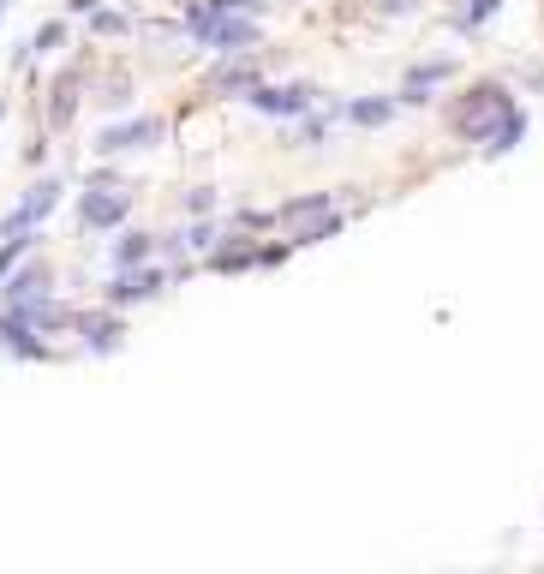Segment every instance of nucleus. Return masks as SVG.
<instances>
[{"label":"nucleus","instance_id":"nucleus-21","mask_svg":"<svg viewBox=\"0 0 544 574\" xmlns=\"http://www.w3.org/2000/svg\"><path fill=\"white\" fill-rule=\"evenodd\" d=\"M0 121H7V108H0Z\"/></svg>","mask_w":544,"mask_h":574},{"label":"nucleus","instance_id":"nucleus-5","mask_svg":"<svg viewBox=\"0 0 544 574\" xmlns=\"http://www.w3.org/2000/svg\"><path fill=\"white\" fill-rule=\"evenodd\" d=\"M258 114H305L312 108V91H300V84H258V91H245Z\"/></svg>","mask_w":544,"mask_h":574},{"label":"nucleus","instance_id":"nucleus-2","mask_svg":"<svg viewBox=\"0 0 544 574\" xmlns=\"http://www.w3.org/2000/svg\"><path fill=\"white\" fill-rule=\"evenodd\" d=\"M126 210H132V198L121 186H96V191H84V203H79V222L84 228H121L126 222Z\"/></svg>","mask_w":544,"mask_h":574},{"label":"nucleus","instance_id":"nucleus-14","mask_svg":"<svg viewBox=\"0 0 544 574\" xmlns=\"http://www.w3.org/2000/svg\"><path fill=\"white\" fill-rule=\"evenodd\" d=\"M42 288H49V275H42V270H19V282H7L12 305H24V300H42Z\"/></svg>","mask_w":544,"mask_h":574},{"label":"nucleus","instance_id":"nucleus-12","mask_svg":"<svg viewBox=\"0 0 544 574\" xmlns=\"http://www.w3.org/2000/svg\"><path fill=\"white\" fill-rule=\"evenodd\" d=\"M144 258H150V233H121V246H114V270H138Z\"/></svg>","mask_w":544,"mask_h":574},{"label":"nucleus","instance_id":"nucleus-16","mask_svg":"<svg viewBox=\"0 0 544 574\" xmlns=\"http://www.w3.org/2000/svg\"><path fill=\"white\" fill-rule=\"evenodd\" d=\"M72 91H79L72 79H61V84H54V121H72V108H79V96H72Z\"/></svg>","mask_w":544,"mask_h":574},{"label":"nucleus","instance_id":"nucleus-15","mask_svg":"<svg viewBox=\"0 0 544 574\" xmlns=\"http://www.w3.org/2000/svg\"><path fill=\"white\" fill-rule=\"evenodd\" d=\"M24 252H31V233H12V240L0 246V288H7V270H12V263H19Z\"/></svg>","mask_w":544,"mask_h":574},{"label":"nucleus","instance_id":"nucleus-4","mask_svg":"<svg viewBox=\"0 0 544 574\" xmlns=\"http://www.w3.org/2000/svg\"><path fill=\"white\" fill-rule=\"evenodd\" d=\"M144 144H161V121H156V114H144V121H126V126H108V132L96 138V150L114 156V150H144Z\"/></svg>","mask_w":544,"mask_h":574},{"label":"nucleus","instance_id":"nucleus-6","mask_svg":"<svg viewBox=\"0 0 544 574\" xmlns=\"http://www.w3.org/2000/svg\"><path fill=\"white\" fill-rule=\"evenodd\" d=\"M168 288V275L161 270H121L108 288V305H132V300H150V293Z\"/></svg>","mask_w":544,"mask_h":574},{"label":"nucleus","instance_id":"nucleus-3","mask_svg":"<svg viewBox=\"0 0 544 574\" xmlns=\"http://www.w3.org/2000/svg\"><path fill=\"white\" fill-rule=\"evenodd\" d=\"M54 203H61V180H36L31 191H24V203H19V210L7 216V233H31V228L42 222V216L54 210Z\"/></svg>","mask_w":544,"mask_h":574},{"label":"nucleus","instance_id":"nucleus-11","mask_svg":"<svg viewBox=\"0 0 544 574\" xmlns=\"http://www.w3.org/2000/svg\"><path fill=\"white\" fill-rule=\"evenodd\" d=\"M521 138H526V114H521V108H514V114H509V121H503V126H496V138H491V144H484V156H509V150H514V144H521Z\"/></svg>","mask_w":544,"mask_h":574},{"label":"nucleus","instance_id":"nucleus-20","mask_svg":"<svg viewBox=\"0 0 544 574\" xmlns=\"http://www.w3.org/2000/svg\"><path fill=\"white\" fill-rule=\"evenodd\" d=\"M7 7H12V0H0V19H7Z\"/></svg>","mask_w":544,"mask_h":574},{"label":"nucleus","instance_id":"nucleus-1","mask_svg":"<svg viewBox=\"0 0 544 574\" xmlns=\"http://www.w3.org/2000/svg\"><path fill=\"white\" fill-rule=\"evenodd\" d=\"M521 108L496 79H479L467 96H454V108H449V126H454V138H467V144H491L496 138V126L509 121V114Z\"/></svg>","mask_w":544,"mask_h":574},{"label":"nucleus","instance_id":"nucleus-17","mask_svg":"<svg viewBox=\"0 0 544 574\" xmlns=\"http://www.w3.org/2000/svg\"><path fill=\"white\" fill-rule=\"evenodd\" d=\"M61 42H66V24H61V19H49V24L36 31V42H31V49H36V54H49V49H61Z\"/></svg>","mask_w":544,"mask_h":574},{"label":"nucleus","instance_id":"nucleus-9","mask_svg":"<svg viewBox=\"0 0 544 574\" xmlns=\"http://www.w3.org/2000/svg\"><path fill=\"white\" fill-rule=\"evenodd\" d=\"M342 114H347L353 126H384L389 114H395V96H359V102H347Z\"/></svg>","mask_w":544,"mask_h":574},{"label":"nucleus","instance_id":"nucleus-10","mask_svg":"<svg viewBox=\"0 0 544 574\" xmlns=\"http://www.w3.org/2000/svg\"><path fill=\"white\" fill-rule=\"evenodd\" d=\"M84 330V342H91L96 353H108V347H121V317H72Z\"/></svg>","mask_w":544,"mask_h":574},{"label":"nucleus","instance_id":"nucleus-19","mask_svg":"<svg viewBox=\"0 0 544 574\" xmlns=\"http://www.w3.org/2000/svg\"><path fill=\"white\" fill-rule=\"evenodd\" d=\"M377 7H384V12H414L419 0H377Z\"/></svg>","mask_w":544,"mask_h":574},{"label":"nucleus","instance_id":"nucleus-8","mask_svg":"<svg viewBox=\"0 0 544 574\" xmlns=\"http://www.w3.org/2000/svg\"><path fill=\"white\" fill-rule=\"evenodd\" d=\"M323 216H335V198L329 191H312V198H293V203H282V222H323Z\"/></svg>","mask_w":544,"mask_h":574},{"label":"nucleus","instance_id":"nucleus-13","mask_svg":"<svg viewBox=\"0 0 544 574\" xmlns=\"http://www.w3.org/2000/svg\"><path fill=\"white\" fill-rule=\"evenodd\" d=\"M496 7H503V0H461V7H454V31H479Z\"/></svg>","mask_w":544,"mask_h":574},{"label":"nucleus","instance_id":"nucleus-18","mask_svg":"<svg viewBox=\"0 0 544 574\" xmlns=\"http://www.w3.org/2000/svg\"><path fill=\"white\" fill-rule=\"evenodd\" d=\"M91 24H96V36H121V31H126V19H121V12H96Z\"/></svg>","mask_w":544,"mask_h":574},{"label":"nucleus","instance_id":"nucleus-7","mask_svg":"<svg viewBox=\"0 0 544 574\" xmlns=\"http://www.w3.org/2000/svg\"><path fill=\"white\" fill-rule=\"evenodd\" d=\"M210 84H216V91H258L263 66L252 61V54H245V61H222V66L210 72Z\"/></svg>","mask_w":544,"mask_h":574}]
</instances>
